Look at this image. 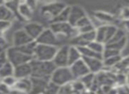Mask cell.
<instances>
[{
    "mask_svg": "<svg viewBox=\"0 0 129 94\" xmlns=\"http://www.w3.org/2000/svg\"><path fill=\"white\" fill-rule=\"evenodd\" d=\"M32 67V76L48 79L50 81V76L56 69V66L52 62H42L33 59L30 62Z\"/></svg>",
    "mask_w": 129,
    "mask_h": 94,
    "instance_id": "6da1fadb",
    "label": "cell"
},
{
    "mask_svg": "<svg viewBox=\"0 0 129 94\" xmlns=\"http://www.w3.org/2000/svg\"><path fill=\"white\" fill-rule=\"evenodd\" d=\"M86 12L80 6H72L70 8V16H69L68 23L72 27H75L76 24L84 17H86Z\"/></svg>",
    "mask_w": 129,
    "mask_h": 94,
    "instance_id": "4fadbf2b",
    "label": "cell"
},
{
    "mask_svg": "<svg viewBox=\"0 0 129 94\" xmlns=\"http://www.w3.org/2000/svg\"><path fill=\"white\" fill-rule=\"evenodd\" d=\"M16 20L15 15L8 9L7 6L4 4H2L0 6V21H9V22H13Z\"/></svg>",
    "mask_w": 129,
    "mask_h": 94,
    "instance_id": "ffe728a7",
    "label": "cell"
},
{
    "mask_svg": "<svg viewBox=\"0 0 129 94\" xmlns=\"http://www.w3.org/2000/svg\"><path fill=\"white\" fill-rule=\"evenodd\" d=\"M126 38V34H125V31H123L122 29H118L116 32V34H114L113 38L111 39V41L109 43H112V42H117V41H119L121 40ZM108 44V43H107Z\"/></svg>",
    "mask_w": 129,
    "mask_h": 94,
    "instance_id": "1f68e13d",
    "label": "cell"
},
{
    "mask_svg": "<svg viewBox=\"0 0 129 94\" xmlns=\"http://www.w3.org/2000/svg\"><path fill=\"white\" fill-rule=\"evenodd\" d=\"M69 68H70L71 72H72L74 80L81 79L82 76H86L87 74L90 73L89 69H88V66H87L86 62H84L83 59H81L78 62H74Z\"/></svg>",
    "mask_w": 129,
    "mask_h": 94,
    "instance_id": "8fae6325",
    "label": "cell"
},
{
    "mask_svg": "<svg viewBox=\"0 0 129 94\" xmlns=\"http://www.w3.org/2000/svg\"><path fill=\"white\" fill-rule=\"evenodd\" d=\"M124 26H125V29L129 32V20H126V21H124Z\"/></svg>",
    "mask_w": 129,
    "mask_h": 94,
    "instance_id": "60d3db41",
    "label": "cell"
},
{
    "mask_svg": "<svg viewBox=\"0 0 129 94\" xmlns=\"http://www.w3.org/2000/svg\"><path fill=\"white\" fill-rule=\"evenodd\" d=\"M58 48L49 45L37 44L35 50L34 59L42 62H52Z\"/></svg>",
    "mask_w": 129,
    "mask_h": 94,
    "instance_id": "8992f818",
    "label": "cell"
},
{
    "mask_svg": "<svg viewBox=\"0 0 129 94\" xmlns=\"http://www.w3.org/2000/svg\"><path fill=\"white\" fill-rule=\"evenodd\" d=\"M70 8L71 6H67L55 19L51 21V23H57V22H68L69 16H70ZM50 23V24H51Z\"/></svg>",
    "mask_w": 129,
    "mask_h": 94,
    "instance_id": "d4e9b609",
    "label": "cell"
},
{
    "mask_svg": "<svg viewBox=\"0 0 129 94\" xmlns=\"http://www.w3.org/2000/svg\"><path fill=\"white\" fill-rule=\"evenodd\" d=\"M117 55H121V53L117 51V50L111 49V48H106L105 47L104 53H103V58L106 59V58H110V57H112V56H117Z\"/></svg>",
    "mask_w": 129,
    "mask_h": 94,
    "instance_id": "4dcf8cb0",
    "label": "cell"
},
{
    "mask_svg": "<svg viewBox=\"0 0 129 94\" xmlns=\"http://www.w3.org/2000/svg\"><path fill=\"white\" fill-rule=\"evenodd\" d=\"M49 28L56 34V35L64 36L68 38L70 41L80 35V33L76 27H74L68 22H57L51 23L49 25Z\"/></svg>",
    "mask_w": 129,
    "mask_h": 94,
    "instance_id": "7a4b0ae2",
    "label": "cell"
},
{
    "mask_svg": "<svg viewBox=\"0 0 129 94\" xmlns=\"http://www.w3.org/2000/svg\"><path fill=\"white\" fill-rule=\"evenodd\" d=\"M0 36H4V35H3V34H1V33H0Z\"/></svg>",
    "mask_w": 129,
    "mask_h": 94,
    "instance_id": "bcb514c9",
    "label": "cell"
},
{
    "mask_svg": "<svg viewBox=\"0 0 129 94\" xmlns=\"http://www.w3.org/2000/svg\"><path fill=\"white\" fill-rule=\"evenodd\" d=\"M59 89H60V87L58 85L55 84L54 83L50 81L48 85H47L46 89H45L44 92H43V94H58Z\"/></svg>",
    "mask_w": 129,
    "mask_h": 94,
    "instance_id": "f546056e",
    "label": "cell"
},
{
    "mask_svg": "<svg viewBox=\"0 0 129 94\" xmlns=\"http://www.w3.org/2000/svg\"><path fill=\"white\" fill-rule=\"evenodd\" d=\"M2 4H4V2H3V1H0V6H1Z\"/></svg>",
    "mask_w": 129,
    "mask_h": 94,
    "instance_id": "f6af8a7d",
    "label": "cell"
},
{
    "mask_svg": "<svg viewBox=\"0 0 129 94\" xmlns=\"http://www.w3.org/2000/svg\"><path fill=\"white\" fill-rule=\"evenodd\" d=\"M13 72H14V66L7 61L0 68V79L13 76Z\"/></svg>",
    "mask_w": 129,
    "mask_h": 94,
    "instance_id": "44dd1931",
    "label": "cell"
},
{
    "mask_svg": "<svg viewBox=\"0 0 129 94\" xmlns=\"http://www.w3.org/2000/svg\"><path fill=\"white\" fill-rule=\"evenodd\" d=\"M122 55H117V56H112L110 58L104 59V68H114L119 62L122 60Z\"/></svg>",
    "mask_w": 129,
    "mask_h": 94,
    "instance_id": "4316f807",
    "label": "cell"
},
{
    "mask_svg": "<svg viewBox=\"0 0 129 94\" xmlns=\"http://www.w3.org/2000/svg\"><path fill=\"white\" fill-rule=\"evenodd\" d=\"M18 12H19V17H20L21 21L31 20L35 15V12L27 5V1H25V2H20Z\"/></svg>",
    "mask_w": 129,
    "mask_h": 94,
    "instance_id": "e0dca14e",
    "label": "cell"
},
{
    "mask_svg": "<svg viewBox=\"0 0 129 94\" xmlns=\"http://www.w3.org/2000/svg\"><path fill=\"white\" fill-rule=\"evenodd\" d=\"M70 45H62L57 48V51L54 56L52 62L56 68L60 67H69L68 64V51Z\"/></svg>",
    "mask_w": 129,
    "mask_h": 94,
    "instance_id": "ba28073f",
    "label": "cell"
},
{
    "mask_svg": "<svg viewBox=\"0 0 129 94\" xmlns=\"http://www.w3.org/2000/svg\"><path fill=\"white\" fill-rule=\"evenodd\" d=\"M6 57H7V61L10 63L13 64L14 67L23 63H27L30 62L33 60L32 56H29L22 52L19 50L18 48H15L13 46H11L6 49Z\"/></svg>",
    "mask_w": 129,
    "mask_h": 94,
    "instance_id": "5b68a950",
    "label": "cell"
},
{
    "mask_svg": "<svg viewBox=\"0 0 129 94\" xmlns=\"http://www.w3.org/2000/svg\"><path fill=\"white\" fill-rule=\"evenodd\" d=\"M67 5L61 2H51L43 5L40 10V13L43 20L51 23V21L67 7Z\"/></svg>",
    "mask_w": 129,
    "mask_h": 94,
    "instance_id": "3957f363",
    "label": "cell"
},
{
    "mask_svg": "<svg viewBox=\"0 0 129 94\" xmlns=\"http://www.w3.org/2000/svg\"><path fill=\"white\" fill-rule=\"evenodd\" d=\"M37 46V43H36V41H33L31 42L27 43V44L24 45V46L20 47L19 50L20 52H22L23 54L27 55H29V56H32L34 58V54H35V50H36V48Z\"/></svg>",
    "mask_w": 129,
    "mask_h": 94,
    "instance_id": "cb8c5ba5",
    "label": "cell"
},
{
    "mask_svg": "<svg viewBox=\"0 0 129 94\" xmlns=\"http://www.w3.org/2000/svg\"><path fill=\"white\" fill-rule=\"evenodd\" d=\"M23 29L27 32V34L30 36L33 41H36L38 37L42 34V33L43 32L45 27L39 22L32 21L26 23L23 26Z\"/></svg>",
    "mask_w": 129,
    "mask_h": 94,
    "instance_id": "7c38bea8",
    "label": "cell"
},
{
    "mask_svg": "<svg viewBox=\"0 0 129 94\" xmlns=\"http://www.w3.org/2000/svg\"><path fill=\"white\" fill-rule=\"evenodd\" d=\"M95 18L96 20L102 22L103 25H111V22L113 21L114 18L111 14L110 13H106L104 12H96L95 13Z\"/></svg>",
    "mask_w": 129,
    "mask_h": 94,
    "instance_id": "603a6c76",
    "label": "cell"
},
{
    "mask_svg": "<svg viewBox=\"0 0 129 94\" xmlns=\"http://www.w3.org/2000/svg\"><path fill=\"white\" fill-rule=\"evenodd\" d=\"M118 27L114 25H103L95 29L96 38L95 41L106 45L111 41L114 34H116Z\"/></svg>",
    "mask_w": 129,
    "mask_h": 94,
    "instance_id": "52a82bcc",
    "label": "cell"
},
{
    "mask_svg": "<svg viewBox=\"0 0 129 94\" xmlns=\"http://www.w3.org/2000/svg\"><path fill=\"white\" fill-rule=\"evenodd\" d=\"M115 83H118L119 86H124L126 83V76L123 73H118L115 76Z\"/></svg>",
    "mask_w": 129,
    "mask_h": 94,
    "instance_id": "e575fe53",
    "label": "cell"
},
{
    "mask_svg": "<svg viewBox=\"0 0 129 94\" xmlns=\"http://www.w3.org/2000/svg\"><path fill=\"white\" fill-rule=\"evenodd\" d=\"M7 62V57H6V53L3 52L2 54H0V68L2 67L6 62Z\"/></svg>",
    "mask_w": 129,
    "mask_h": 94,
    "instance_id": "ab89813d",
    "label": "cell"
},
{
    "mask_svg": "<svg viewBox=\"0 0 129 94\" xmlns=\"http://www.w3.org/2000/svg\"><path fill=\"white\" fill-rule=\"evenodd\" d=\"M5 5L8 7V9L15 15L16 17V20L18 19L19 20H20V17H19V5L20 2L18 1H7V2H5Z\"/></svg>",
    "mask_w": 129,
    "mask_h": 94,
    "instance_id": "83f0119b",
    "label": "cell"
},
{
    "mask_svg": "<svg viewBox=\"0 0 129 94\" xmlns=\"http://www.w3.org/2000/svg\"><path fill=\"white\" fill-rule=\"evenodd\" d=\"M88 47L91 50H93L94 52H95L96 54H99V55H102L104 51V48H105V45L101 42H98L96 41H93V42H90L88 45Z\"/></svg>",
    "mask_w": 129,
    "mask_h": 94,
    "instance_id": "f1b7e54d",
    "label": "cell"
},
{
    "mask_svg": "<svg viewBox=\"0 0 129 94\" xmlns=\"http://www.w3.org/2000/svg\"><path fill=\"white\" fill-rule=\"evenodd\" d=\"M74 80V76L69 67L56 68L50 76V82L58 85L59 87L71 83Z\"/></svg>",
    "mask_w": 129,
    "mask_h": 94,
    "instance_id": "277c9868",
    "label": "cell"
},
{
    "mask_svg": "<svg viewBox=\"0 0 129 94\" xmlns=\"http://www.w3.org/2000/svg\"><path fill=\"white\" fill-rule=\"evenodd\" d=\"M81 59H82V55H81V52H80L79 48L75 46L70 45L69 47V51H68V64L70 67L72 64L74 62H78Z\"/></svg>",
    "mask_w": 129,
    "mask_h": 94,
    "instance_id": "d6986e66",
    "label": "cell"
},
{
    "mask_svg": "<svg viewBox=\"0 0 129 94\" xmlns=\"http://www.w3.org/2000/svg\"><path fill=\"white\" fill-rule=\"evenodd\" d=\"M12 26H13V22L9 21H0V33L5 35L8 31L11 29Z\"/></svg>",
    "mask_w": 129,
    "mask_h": 94,
    "instance_id": "836d02e7",
    "label": "cell"
},
{
    "mask_svg": "<svg viewBox=\"0 0 129 94\" xmlns=\"http://www.w3.org/2000/svg\"><path fill=\"white\" fill-rule=\"evenodd\" d=\"M120 14H121V18L124 20V21L129 20V7H124Z\"/></svg>",
    "mask_w": 129,
    "mask_h": 94,
    "instance_id": "f35d334b",
    "label": "cell"
},
{
    "mask_svg": "<svg viewBox=\"0 0 129 94\" xmlns=\"http://www.w3.org/2000/svg\"><path fill=\"white\" fill-rule=\"evenodd\" d=\"M81 83L84 84V86L86 87V89L88 90H89L90 89L92 88L93 84L95 83V74H93V73H88L86 76H82L81 79H79Z\"/></svg>",
    "mask_w": 129,
    "mask_h": 94,
    "instance_id": "484cf974",
    "label": "cell"
},
{
    "mask_svg": "<svg viewBox=\"0 0 129 94\" xmlns=\"http://www.w3.org/2000/svg\"><path fill=\"white\" fill-rule=\"evenodd\" d=\"M90 94H96L95 92H94V91H90Z\"/></svg>",
    "mask_w": 129,
    "mask_h": 94,
    "instance_id": "ee69618b",
    "label": "cell"
},
{
    "mask_svg": "<svg viewBox=\"0 0 129 94\" xmlns=\"http://www.w3.org/2000/svg\"><path fill=\"white\" fill-rule=\"evenodd\" d=\"M36 41L37 44L49 45V46H54L57 47V48L62 46L61 43L59 42L57 35L49 27L43 30V32L42 33V34L38 37V39Z\"/></svg>",
    "mask_w": 129,
    "mask_h": 94,
    "instance_id": "9c48e42d",
    "label": "cell"
},
{
    "mask_svg": "<svg viewBox=\"0 0 129 94\" xmlns=\"http://www.w3.org/2000/svg\"><path fill=\"white\" fill-rule=\"evenodd\" d=\"M31 41H33V40L22 27V28L17 29L13 33V37H12V46L15 47V48H20Z\"/></svg>",
    "mask_w": 129,
    "mask_h": 94,
    "instance_id": "30bf717a",
    "label": "cell"
},
{
    "mask_svg": "<svg viewBox=\"0 0 129 94\" xmlns=\"http://www.w3.org/2000/svg\"><path fill=\"white\" fill-rule=\"evenodd\" d=\"M31 87H32L31 77L23 78V79H17V82L13 90L23 94H30Z\"/></svg>",
    "mask_w": 129,
    "mask_h": 94,
    "instance_id": "ac0fdd59",
    "label": "cell"
},
{
    "mask_svg": "<svg viewBox=\"0 0 129 94\" xmlns=\"http://www.w3.org/2000/svg\"><path fill=\"white\" fill-rule=\"evenodd\" d=\"M13 76L16 79H23V78H29L32 76V67L30 62L23 63L14 67Z\"/></svg>",
    "mask_w": 129,
    "mask_h": 94,
    "instance_id": "9a60e30c",
    "label": "cell"
},
{
    "mask_svg": "<svg viewBox=\"0 0 129 94\" xmlns=\"http://www.w3.org/2000/svg\"><path fill=\"white\" fill-rule=\"evenodd\" d=\"M0 80H1L5 84H6L8 87H10L11 89H13V87H14L15 83H16V82H17V79L13 76H8V77L3 78V79H0Z\"/></svg>",
    "mask_w": 129,
    "mask_h": 94,
    "instance_id": "d590c367",
    "label": "cell"
},
{
    "mask_svg": "<svg viewBox=\"0 0 129 94\" xmlns=\"http://www.w3.org/2000/svg\"><path fill=\"white\" fill-rule=\"evenodd\" d=\"M50 80L40 77L31 76V91L30 94H43Z\"/></svg>",
    "mask_w": 129,
    "mask_h": 94,
    "instance_id": "5bb4252c",
    "label": "cell"
},
{
    "mask_svg": "<svg viewBox=\"0 0 129 94\" xmlns=\"http://www.w3.org/2000/svg\"><path fill=\"white\" fill-rule=\"evenodd\" d=\"M92 25V20L88 18V16L84 17L83 19H81L77 24H76L75 27L77 29H81V28H83V27H86L88 26H90Z\"/></svg>",
    "mask_w": 129,
    "mask_h": 94,
    "instance_id": "d6a6232c",
    "label": "cell"
},
{
    "mask_svg": "<svg viewBox=\"0 0 129 94\" xmlns=\"http://www.w3.org/2000/svg\"><path fill=\"white\" fill-rule=\"evenodd\" d=\"M82 59L86 62L89 71L93 74L96 75L104 70V60L97 58H88V57H83Z\"/></svg>",
    "mask_w": 129,
    "mask_h": 94,
    "instance_id": "2e32d148",
    "label": "cell"
},
{
    "mask_svg": "<svg viewBox=\"0 0 129 94\" xmlns=\"http://www.w3.org/2000/svg\"><path fill=\"white\" fill-rule=\"evenodd\" d=\"M13 91V89L8 87L6 84H5L1 80H0V94H11Z\"/></svg>",
    "mask_w": 129,
    "mask_h": 94,
    "instance_id": "74e56055",
    "label": "cell"
},
{
    "mask_svg": "<svg viewBox=\"0 0 129 94\" xmlns=\"http://www.w3.org/2000/svg\"><path fill=\"white\" fill-rule=\"evenodd\" d=\"M77 48H79L80 52H81V55H82V58L83 57H88V58H97V59H101V60H104L102 55L96 54L93 50L90 49L88 46L77 47Z\"/></svg>",
    "mask_w": 129,
    "mask_h": 94,
    "instance_id": "7402d4cb",
    "label": "cell"
},
{
    "mask_svg": "<svg viewBox=\"0 0 129 94\" xmlns=\"http://www.w3.org/2000/svg\"><path fill=\"white\" fill-rule=\"evenodd\" d=\"M81 94H90V91H89V90H85V91L81 92Z\"/></svg>",
    "mask_w": 129,
    "mask_h": 94,
    "instance_id": "7bdbcfd3",
    "label": "cell"
},
{
    "mask_svg": "<svg viewBox=\"0 0 129 94\" xmlns=\"http://www.w3.org/2000/svg\"><path fill=\"white\" fill-rule=\"evenodd\" d=\"M126 83H128V85H129V71H128V73H127V75H126Z\"/></svg>",
    "mask_w": 129,
    "mask_h": 94,
    "instance_id": "b9f144b4",
    "label": "cell"
},
{
    "mask_svg": "<svg viewBox=\"0 0 129 94\" xmlns=\"http://www.w3.org/2000/svg\"><path fill=\"white\" fill-rule=\"evenodd\" d=\"M73 93H74V90H73L72 84L71 83L64 85V86H61L58 91V94H73Z\"/></svg>",
    "mask_w": 129,
    "mask_h": 94,
    "instance_id": "8d00e7d4",
    "label": "cell"
}]
</instances>
